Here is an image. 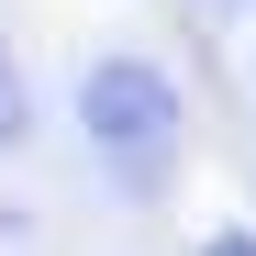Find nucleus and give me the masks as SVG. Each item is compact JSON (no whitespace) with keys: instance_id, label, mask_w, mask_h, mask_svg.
<instances>
[{"instance_id":"nucleus-4","label":"nucleus","mask_w":256,"mask_h":256,"mask_svg":"<svg viewBox=\"0 0 256 256\" xmlns=\"http://www.w3.org/2000/svg\"><path fill=\"white\" fill-rule=\"evenodd\" d=\"M200 256H256V223H223V234H200Z\"/></svg>"},{"instance_id":"nucleus-3","label":"nucleus","mask_w":256,"mask_h":256,"mask_svg":"<svg viewBox=\"0 0 256 256\" xmlns=\"http://www.w3.org/2000/svg\"><path fill=\"white\" fill-rule=\"evenodd\" d=\"M22 134H34V90H22V56L0 45V156H12Z\"/></svg>"},{"instance_id":"nucleus-2","label":"nucleus","mask_w":256,"mask_h":256,"mask_svg":"<svg viewBox=\"0 0 256 256\" xmlns=\"http://www.w3.org/2000/svg\"><path fill=\"white\" fill-rule=\"evenodd\" d=\"M178 22H190V45L223 67V90L256 112V0H178Z\"/></svg>"},{"instance_id":"nucleus-1","label":"nucleus","mask_w":256,"mask_h":256,"mask_svg":"<svg viewBox=\"0 0 256 256\" xmlns=\"http://www.w3.org/2000/svg\"><path fill=\"white\" fill-rule=\"evenodd\" d=\"M178 134H190V90H178L167 56L112 45V56L78 67V145L122 178V200H156L178 178Z\"/></svg>"}]
</instances>
